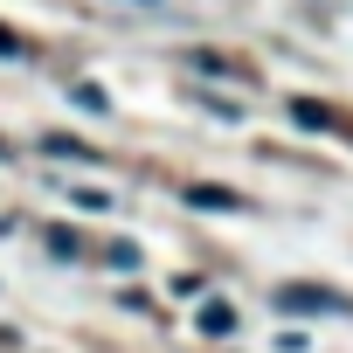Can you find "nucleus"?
Returning <instances> with one entry per match:
<instances>
[{"instance_id":"1","label":"nucleus","mask_w":353,"mask_h":353,"mask_svg":"<svg viewBox=\"0 0 353 353\" xmlns=\"http://www.w3.org/2000/svg\"><path fill=\"white\" fill-rule=\"evenodd\" d=\"M277 305H284V312H332L339 298H332V291H319V284H284V291H277Z\"/></svg>"},{"instance_id":"6","label":"nucleus","mask_w":353,"mask_h":353,"mask_svg":"<svg viewBox=\"0 0 353 353\" xmlns=\"http://www.w3.org/2000/svg\"><path fill=\"white\" fill-rule=\"evenodd\" d=\"M229 325H236V312H229L222 298H208V305H201V332H215V339H222Z\"/></svg>"},{"instance_id":"8","label":"nucleus","mask_w":353,"mask_h":353,"mask_svg":"<svg viewBox=\"0 0 353 353\" xmlns=\"http://www.w3.org/2000/svg\"><path fill=\"white\" fill-rule=\"evenodd\" d=\"M70 97H77V104H83V111H104V90H97V83H77V90H70Z\"/></svg>"},{"instance_id":"9","label":"nucleus","mask_w":353,"mask_h":353,"mask_svg":"<svg viewBox=\"0 0 353 353\" xmlns=\"http://www.w3.org/2000/svg\"><path fill=\"white\" fill-rule=\"evenodd\" d=\"M104 263H118V270H132V263H139V250H132V243H111V250H104Z\"/></svg>"},{"instance_id":"7","label":"nucleus","mask_w":353,"mask_h":353,"mask_svg":"<svg viewBox=\"0 0 353 353\" xmlns=\"http://www.w3.org/2000/svg\"><path fill=\"white\" fill-rule=\"evenodd\" d=\"M42 236H49V250H56V256H77V250H83L70 229H42Z\"/></svg>"},{"instance_id":"3","label":"nucleus","mask_w":353,"mask_h":353,"mask_svg":"<svg viewBox=\"0 0 353 353\" xmlns=\"http://www.w3.org/2000/svg\"><path fill=\"white\" fill-rule=\"evenodd\" d=\"M188 208H222V215H243L250 201H243V194H229V188H188Z\"/></svg>"},{"instance_id":"4","label":"nucleus","mask_w":353,"mask_h":353,"mask_svg":"<svg viewBox=\"0 0 353 353\" xmlns=\"http://www.w3.org/2000/svg\"><path fill=\"white\" fill-rule=\"evenodd\" d=\"M291 118H298V125H312V132H332V125H339V118H332L325 104H312V97H291Z\"/></svg>"},{"instance_id":"10","label":"nucleus","mask_w":353,"mask_h":353,"mask_svg":"<svg viewBox=\"0 0 353 353\" xmlns=\"http://www.w3.org/2000/svg\"><path fill=\"white\" fill-rule=\"evenodd\" d=\"M0 56H28V42H21L14 28H0Z\"/></svg>"},{"instance_id":"11","label":"nucleus","mask_w":353,"mask_h":353,"mask_svg":"<svg viewBox=\"0 0 353 353\" xmlns=\"http://www.w3.org/2000/svg\"><path fill=\"white\" fill-rule=\"evenodd\" d=\"M0 159H8V139H0Z\"/></svg>"},{"instance_id":"12","label":"nucleus","mask_w":353,"mask_h":353,"mask_svg":"<svg viewBox=\"0 0 353 353\" xmlns=\"http://www.w3.org/2000/svg\"><path fill=\"white\" fill-rule=\"evenodd\" d=\"M145 8H152V0H145Z\"/></svg>"},{"instance_id":"5","label":"nucleus","mask_w":353,"mask_h":353,"mask_svg":"<svg viewBox=\"0 0 353 353\" xmlns=\"http://www.w3.org/2000/svg\"><path fill=\"white\" fill-rule=\"evenodd\" d=\"M42 152H56V159H97L83 139H63V132H49V139H42Z\"/></svg>"},{"instance_id":"2","label":"nucleus","mask_w":353,"mask_h":353,"mask_svg":"<svg viewBox=\"0 0 353 353\" xmlns=\"http://www.w3.org/2000/svg\"><path fill=\"white\" fill-rule=\"evenodd\" d=\"M188 63H194L201 77H236V83H250V77H256V70H243V63H229V56H215V49H194Z\"/></svg>"}]
</instances>
